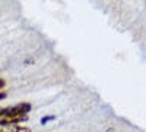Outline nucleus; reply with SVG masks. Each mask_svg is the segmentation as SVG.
<instances>
[{
  "mask_svg": "<svg viewBox=\"0 0 146 132\" xmlns=\"http://www.w3.org/2000/svg\"><path fill=\"white\" fill-rule=\"evenodd\" d=\"M31 112L29 103H19L12 107L0 109V125L2 126H12L19 122L28 121V113Z\"/></svg>",
  "mask_w": 146,
  "mask_h": 132,
  "instance_id": "obj_1",
  "label": "nucleus"
},
{
  "mask_svg": "<svg viewBox=\"0 0 146 132\" xmlns=\"http://www.w3.org/2000/svg\"><path fill=\"white\" fill-rule=\"evenodd\" d=\"M10 128V132H31L29 128H23V126H16V125H12L9 126Z\"/></svg>",
  "mask_w": 146,
  "mask_h": 132,
  "instance_id": "obj_2",
  "label": "nucleus"
},
{
  "mask_svg": "<svg viewBox=\"0 0 146 132\" xmlns=\"http://www.w3.org/2000/svg\"><path fill=\"white\" fill-rule=\"evenodd\" d=\"M54 119V116H47V117H42V121H41V123L44 125V123H47L48 121H53Z\"/></svg>",
  "mask_w": 146,
  "mask_h": 132,
  "instance_id": "obj_3",
  "label": "nucleus"
},
{
  "mask_svg": "<svg viewBox=\"0 0 146 132\" xmlns=\"http://www.w3.org/2000/svg\"><path fill=\"white\" fill-rule=\"evenodd\" d=\"M6 98V92H0V100H5Z\"/></svg>",
  "mask_w": 146,
  "mask_h": 132,
  "instance_id": "obj_4",
  "label": "nucleus"
},
{
  "mask_svg": "<svg viewBox=\"0 0 146 132\" xmlns=\"http://www.w3.org/2000/svg\"><path fill=\"white\" fill-rule=\"evenodd\" d=\"M5 85H6V84H5V81H3V79H0V88H3Z\"/></svg>",
  "mask_w": 146,
  "mask_h": 132,
  "instance_id": "obj_5",
  "label": "nucleus"
},
{
  "mask_svg": "<svg viewBox=\"0 0 146 132\" xmlns=\"http://www.w3.org/2000/svg\"><path fill=\"white\" fill-rule=\"evenodd\" d=\"M0 132H3V131H0Z\"/></svg>",
  "mask_w": 146,
  "mask_h": 132,
  "instance_id": "obj_6",
  "label": "nucleus"
}]
</instances>
